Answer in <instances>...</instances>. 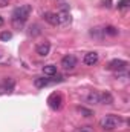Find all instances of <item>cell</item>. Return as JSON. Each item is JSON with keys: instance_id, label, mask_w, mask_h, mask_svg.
<instances>
[{"instance_id": "cell-13", "label": "cell", "mask_w": 130, "mask_h": 132, "mask_svg": "<svg viewBox=\"0 0 130 132\" xmlns=\"http://www.w3.org/2000/svg\"><path fill=\"white\" fill-rule=\"evenodd\" d=\"M43 74H44V75H55V74H57V66L55 65L43 66Z\"/></svg>"}, {"instance_id": "cell-18", "label": "cell", "mask_w": 130, "mask_h": 132, "mask_svg": "<svg viewBox=\"0 0 130 132\" xmlns=\"http://www.w3.org/2000/svg\"><path fill=\"white\" fill-rule=\"evenodd\" d=\"M78 112H81L84 117H90V115H94V112H92L90 109H86V108H78Z\"/></svg>"}, {"instance_id": "cell-5", "label": "cell", "mask_w": 130, "mask_h": 132, "mask_svg": "<svg viewBox=\"0 0 130 132\" xmlns=\"http://www.w3.org/2000/svg\"><path fill=\"white\" fill-rule=\"evenodd\" d=\"M48 103H49V108H51V109L57 111V109H60V108H61L63 97H61L60 94H52V95L48 98Z\"/></svg>"}, {"instance_id": "cell-9", "label": "cell", "mask_w": 130, "mask_h": 132, "mask_svg": "<svg viewBox=\"0 0 130 132\" xmlns=\"http://www.w3.org/2000/svg\"><path fill=\"white\" fill-rule=\"evenodd\" d=\"M14 85H15V81L12 80V78H8V80H5L3 83H2V86H0V92H12V89H14Z\"/></svg>"}, {"instance_id": "cell-20", "label": "cell", "mask_w": 130, "mask_h": 132, "mask_svg": "<svg viewBox=\"0 0 130 132\" xmlns=\"http://www.w3.org/2000/svg\"><path fill=\"white\" fill-rule=\"evenodd\" d=\"M75 132H94V131H92L89 126H83V128H78Z\"/></svg>"}, {"instance_id": "cell-2", "label": "cell", "mask_w": 130, "mask_h": 132, "mask_svg": "<svg viewBox=\"0 0 130 132\" xmlns=\"http://www.w3.org/2000/svg\"><path fill=\"white\" fill-rule=\"evenodd\" d=\"M121 123H123V118H121V117H118V115H113V114L103 117V118H101V121H99L101 128H103V129H106V131L116 129Z\"/></svg>"}, {"instance_id": "cell-8", "label": "cell", "mask_w": 130, "mask_h": 132, "mask_svg": "<svg viewBox=\"0 0 130 132\" xmlns=\"http://www.w3.org/2000/svg\"><path fill=\"white\" fill-rule=\"evenodd\" d=\"M35 51H37V54H38L40 57H46V55H49V52H51V45H49V43H40V45L35 48Z\"/></svg>"}, {"instance_id": "cell-19", "label": "cell", "mask_w": 130, "mask_h": 132, "mask_svg": "<svg viewBox=\"0 0 130 132\" xmlns=\"http://www.w3.org/2000/svg\"><path fill=\"white\" fill-rule=\"evenodd\" d=\"M129 6V0H121L118 2V9H126Z\"/></svg>"}, {"instance_id": "cell-1", "label": "cell", "mask_w": 130, "mask_h": 132, "mask_svg": "<svg viewBox=\"0 0 130 132\" xmlns=\"http://www.w3.org/2000/svg\"><path fill=\"white\" fill-rule=\"evenodd\" d=\"M31 11H32L31 5H23V6L15 8V9L12 11V17H11L12 25H14L15 28H22V26H23V23L28 20V17H29Z\"/></svg>"}, {"instance_id": "cell-17", "label": "cell", "mask_w": 130, "mask_h": 132, "mask_svg": "<svg viewBox=\"0 0 130 132\" xmlns=\"http://www.w3.org/2000/svg\"><path fill=\"white\" fill-rule=\"evenodd\" d=\"M12 38V34L8 32V31H3V32H0V40L2 42H8V40H11Z\"/></svg>"}, {"instance_id": "cell-14", "label": "cell", "mask_w": 130, "mask_h": 132, "mask_svg": "<svg viewBox=\"0 0 130 132\" xmlns=\"http://www.w3.org/2000/svg\"><path fill=\"white\" fill-rule=\"evenodd\" d=\"M34 85H35V88H44V86H48L49 85V80L48 78H43V77H38V78H35L34 80Z\"/></svg>"}, {"instance_id": "cell-10", "label": "cell", "mask_w": 130, "mask_h": 132, "mask_svg": "<svg viewBox=\"0 0 130 132\" xmlns=\"http://www.w3.org/2000/svg\"><path fill=\"white\" fill-rule=\"evenodd\" d=\"M43 19H44L49 25H52V26H57V25H58V15H57L55 12H44V14H43Z\"/></svg>"}, {"instance_id": "cell-12", "label": "cell", "mask_w": 130, "mask_h": 132, "mask_svg": "<svg viewBox=\"0 0 130 132\" xmlns=\"http://www.w3.org/2000/svg\"><path fill=\"white\" fill-rule=\"evenodd\" d=\"M86 101H87L89 104H98V103H99V94L95 92V91H92V92L86 97Z\"/></svg>"}, {"instance_id": "cell-4", "label": "cell", "mask_w": 130, "mask_h": 132, "mask_svg": "<svg viewBox=\"0 0 130 132\" xmlns=\"http://www.w3.org/2000/svg\"><path fill=\"white\" fill-rule=\"evenodd\" d=\"M126 66H127V62H126V60L115 59V60H110V62H109L107 69H110V71H118V72H119V71H124Z\"/></svg>"}, {"instance_id": "cell-21", "label": "cell", "mask_w": 130, "mask_h": 132, "mask_svg": "<svg viewBox=\"0 0 130 132\" xmlns=\"http://www.w3.org/2000/svg\"><path fill=\"white\" fill-rule=\"evenodd\" d=\"M9 2H11V0H0V8L8 6V5H9Z\"/></svg>"}, {"instance_id": "cell-15", "label": "cell", "mask_w": 130, "mask_h": 132, "mask_svg": "<svg viewBox=\"0 0 130 132\" xmlns=\"http://www.w3.org/2000/svg\"><path fill=\"white\" fill-rule=\"evenodd\" d=\"M103 32H104V35H112V37H115V35L119 34V31H118L115 26H106V28H103Z\"/></svg>"}, {"instance_id": "cell-7", "label": "cell", "mask_w": 130, "mask_h": 132, "mask_svg": "<svg viewBox=\"0 0 130 132\" xmlns=\"http://www.w3.org/2000/svg\"><path fill=\"white\" fill-rule=\"evenodd\" d=\"M58 25H63V26H66V25H69L70 23V14H69V11H66V9H63V11H60L58 14Z\"/></svg>"}, {"instance_id": "cell-11", "label": "cell", "mask_w": 130, "mask_h": 132, "mask_svg": "<svg viewBox=\"0 0 130 132\" xmlns=\"http://www.w3.org/2000/svg\"><path fill=\"white\" fill-rule=\"evenodd\" d=\"M99 103L101 104H112L113 103V97L109 92H103V94H99Z\"/></svg>"}, {"instance_id": "cell-22", "label": "cell", "mask_w": 130, "mask_h": 132, "mask_svg": "<svg viewBox=\"0 0 130 132\" xmlns=\"http://www.w3.org/2000/svg\"><path fill=\"white\" fill-rule=\"evenodd\" d=\"M2 25H3V19L0 17V26H2Z\"/></svg>"}, {"instance_id": "cell-3", "label": "cell", "mask_w": 130, "mask_h": 132, "mask_svg": "<svg viewBox=\"0 0 130 132\" xmlns=\"http://www.w3.org/2000/svg\"><path fill=\"white\" fill-rule=\"evenodd\" d=\"M61 66H63V69H66V71L73 69V68L77 66V57H75V55H72V54L64 55V57L61 59Z\"/></svg>"}, {"instance_id": "cell-6", "label": "cell", "mask_w": 130, "mask_h": 132, "mask_svg": "<svg viewBox=\"0 0 130 132\" xmlns=\"http://www.w3.org/2000/svg\"><path fill=\"white\" fill-rule=\"evenodd\" d=\"M98 59H99L98 52L92 51V52H87V54H84V59H83V62H84V65H87V66H94V65L98 62Z\"/></svg>"}, {"instance_id": "cell-16", "label": "cell", "mask_w": 130, "mask_h": 132, "mask_svg": "<svg viewBox=\"0 0 130 132\" xmlns=\"http://www.w3.org/2000/svg\"><path fill=\"white\" fill-rule=\"evenodd\" d=\"M90 35L92 37H95V38H103V35H104V32H103V28H94L92 31H90Z\"/></svg>"}]
</instances>
